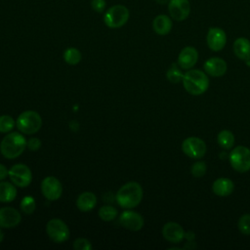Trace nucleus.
<instances>
[{"mask_svg":"<svg viewBox=\"0 0 250 250\" xmlns=\"http://www.w3.org/2000/svg\"><path fill=\"white\" fill-rule=\"evenodd\" d=\"M143 195V188L139 183L128 182L117 190L115 199L120 207L124 209H132L141 203Z\"/></svg>","mask_w":250,"mask_h":250,"instance_id":"f257e3e1","label":"nucleus"},{"mask_svg":"<svg viewBox=\"0 0 250 250\" xmlns=\"http://www.w3.org/2000/svg\"><path fill=\"white\" fill-rule=\"evenodd\" d=\"M27 141L18 132L7 133L0 143V152L7 159L19 157L26 148Z\"/></svg>","mask_w":250,"mask_h":250,"instance_id":"f03ea898","label":"nucleus"},{"mask_svg":"<svg viewBox=\"0 0 250 250\" xmlns=\"http://www.w3.org/2000/svg\"><path fill=\"white\" fill-rule=\"evenodd\" d=\"M182 82L186 91L193 96H199L205 93L209 87L208 76L199 69H188L184 73Z\"/></svg>","mask_w":250,"mask_h":250,"instance_id":"7ed1b4c3","label":"nucleus"},{"mask_svg":"<svg viewBox=\"0 0 250 250\" xmlns=\"http://www.w3.org/2000/svg\"><path fill=\"white\" fill-rule=\"evenodd\" d=\"M42 123V117L35 110H25L21 112L16 120L17 128L20 132L26 135L37 133L41 129Z\"/></svg>","mask_w":250,"mask_h":250,"instance_id":"20e7f679","label":"nucleus"},{"mask_svg":"<svg viewBox=\"0 0 250 250\" xmlns=\"http://www.w3.org/2000/svg\"><path fill=\"white\" fill-rule=\"evenodd\" d=\"M130 18L129 9L121 4L108 8L104 15V22L109 28H120L127 23Z\"/></svg>","mask_w":250,"mask_h":250,"instance_id":"39448f33","label":"nucleus"},{"mask_svg":"<svg viewBox=\"0 0 250 250\" xmlns=\"http://www.w3.org/2000/svg\"><path fill=\"white\" fill-rule=\"evenodd\" d=\"M229 163L236 172L245 173L250 170V148L238 146L229 153Z\"/></svg>","mask_w":250,"mask_h":250,"instance_id":"423d86ee","label":"nucleus"},{"mask_svg":"<svg viewBox=\"0 0 250 250\" xmlns=\"http://www.w3.org/2000/svg\"><path fill=\"white\" fill-rule=\"evenodd\" d=\"M46 232L49 238L56 243H62L69 238L70 231L67 225L61 219L54 218L48 221Z\"/></svg>","mask_w":250,"mask_h":250,"instance_id":"0eeeda50","label":"nucleus"},{"mask_svg":"<svg viewBox=\"0 0 250 250\" xmlns=\"http://www.w3.org/2000/svg\"><path fill=\"white\" fill-rule=\"evenodd\" d=\"M8 177L17 188H25L29 186L32 181V173L30 168L22 163L13 165L9 169Z\"/></svg>","mask_w":250,"mask_h":250,"instance_id":"6e6552de","label":"nucleus"},{"mask_svg":"<svg viewBox=\"0 0 250 250\" xmlns=\"http://www.w3.org/2000/svg\"><path fill=\"white\" fill-rule=\"evenodd\" d=\"M183 152L193 159H200L206 153V144L197 137H188L182 143Z\"/></svg>","mask_w":250,"mask_h":250,"instance_id":"1a4fd4ad","label":"nucleus"},{"mask_svg":"<svg viewBox=\"0 0 250 250\" xmlns=\"http://www.w3.org/2000/svg\"><path fill=\"white\" fill-rule=\"evenodd\" d=\"M41 192L49 201L58 200L62 193V183L54 176H47L41 182Z\"/></svg>","mask_w":250,"mask_h":250,"instance_id":"9d476101","label":"nucleus"},{"mask_svg":"<svg viewBox=\"0 0 250 250\" xmlns=\"http://www.w3.org/2000/svg\"><path fill=\"white\" fill-rule=\"evenodd\" d=\"M169 16L176 21H186L190 14L189 0H169L167 3Z\"/></svg>","mask_w":250,"mask_h":250,"instance_id":"9b49d317","label":"nucleus"},{"mask_svg":"<svg viewBox=\"0 0 250 250\" xmlns=\"http://www.w3.org/2000/svg\"><path fill=\"white\" fill-rule=\"evenodd\" d=\"M119 223L126 229L131 231H138L143 229L145 221L140 213L131 209H126L120 214Z\"/></svg>","mask_w":250,"mask_h":250,"instance_id":"f8f14e48","label":"nucleus"},{"mask_svg":"<svg viewBox=\"0 0 250 250\" xmlns=\"http://www.w3.org/2000/svg\"><path fill=\"white\" fill-rule=\"evenodd\" d=\"M207 46L213 52H219L223 50L227 44L226 31L218 26H212L208 29L206 35Z\"/></svg>","mask_w":250,"mask_h":250,"instance_id":"ddd939ff","label":"nucleus"},{"mask_svg":"<svg viewBox=\"0 0 250 250\" xmlns=\"http://www.w3.org/2000/svg\"><path fill=\"white\" fill-rule=\"evenodd\" d=\"M21 221V213L14 207L4 206L0 208V228L12 229Z\"/></svg>","mask_w":250,"mask_h":250,"instance_id":"4468645a","label":"nucleus"},{"mask_svg":"<svg viewBox=\"0 0 250 250\" xmlns=\"http://www.w3.org/2000/svg\"><path fill=\"white\" fill-rule=\"evenodd\" d=\"M198 60V52L192 46H187L183 48L178 56V65L182 69L192 68Z\"/></svg>","mask_w":250,"mask_h":250,"instance_id":"2eb2a0df","label":"nucleus"},{"mask_svg":"<svg viewBox=\"0 0 250 250\" xmlns=\"http://www.w3.org/2000/svg\"><path fill=\"white\" fill-rule=\"evenodd\" d=\"M162 235L171 243H180L185 238L186 233L181 225L175 222H169L163 226Z\"/></svg>","mask_w":250,"mask_h":250,"instance_id":"dca6fc26","label":"nucleus"},{"mask_svg":"<svg viewBox=\"0 0 250 250\" xmlns=\"http://www.w3.org/2000/svg\"><path fill=\"white\" fill-rule=\"evenodd\" d=\"M203 68L205 73L212 77H221L223 76L228 69V65L225 60L218 57H213L208 59L204 64Z\"/></svg>","mask_w":250,"mask_h":250,"instance_id":"f3484780","label":"nucleus"},{"mask_svg":"<svg viewBox=\"0 0 250 250\" xmlns=\"http://www.w3.org/2000/svg\"><path fill=\"white\" fill-rule=\"evenodd\" d=\"M173 27V21L170 16L161 14L156 16L152 21V28L158 35H167Z\"/></svg>","mask_w":250,"mask_h":250,"instance_id":"a211bd4d","label":"nucleus"},{"mask_svg":"<svg viewBox=\"0 0 250 250\" xmlns=\"http://www.w3.org/2000/svg\"><path fill=\"white\" fill-rule=\"evenodd\" d=\"M234 189L233 182L229 178H219L214 181L212 185L213 192L221 197L229 196Z\"/></svg>","mask_w":250,"mask_h":250,"instance_id":"6ab92c4d","label":"nucleus"},{"mask_svg":"<svg viewBox=\"0 0 250 250\" xmlns=\"http://www.w3.org/2000/svg\"><path fill=\"white\" fill-rule=\"evenodd\" d=\"M97 196L92 191L81 192L76 199V206L81 212H89L97 205Z\"/></svg>","mask_w":250,"mask_h":250,"instance_id":"aec40b11","label":"nucleus"},{"mask_svg":"<svg viewBox=\"0 0 250 250\" xmlns=\"http://www.w3.org/2000/svg\"><path fill=\"white\" fill-rule=\"evenodd\" d=\"M233 53L234 55L243 61L250 59V40L246 37H238L233 42Z\"/></svg>","mask_w":250,"mask_h":250,"instance_id":"412c9836","label":"nucleus"},{"mask_svg":"<svg viewBox=\"0 0 250 250\" xmlns=\"http://www.w3.org/2000/svg\"><path fill=\"white\" fill-rule=\"evenodd\" d=\"M17 187L12 182L0 181V202H12L17 197Z\"/></svg>","mask_w":250,"mask_h":250,"instance_id":"4be33fe9","label":"nucleus"},{"mask_svg":"<svg viewBox=\"0 0 250 250\" xmlns=\"http://www.w3.org/2000/svg\"><path fill=\"white\" fill-rule=\"evenodd\" d=\"M219 146L224 149H229L234 145V136L229 130H222L217 136Z\"/></svg>","mask_w":250,"mask_h":250,"instance_id":"5701e85b","label":"nucleus"},{"mask_svg":"<svg viewBox=\"0 0 250 250\" xmlns=\"http://www.w3.org/2000/svg\"><path fill=\"white\" fill-rule=\"evenodd\" d=\"M82 59L81 52L74 47H69L63 52V60L66 63L70 65H76L80 62Z\"/></svg>","mask_w":250,"mask_h":250,"instance_id":"b1692460","label":"nucleus"},{"mask_svg":"<svg viewBox=\"0 0 250 250\" xmlns=\"http://www.w3.org/2000/svg\"><path fill=\"white\" fill-rule=\"evenodd\" d=\"M98 214H99V217L102 221L111 222L117 217L118 211L115 207H113L111 205H104L99 209Z\"/></svg>","mask_w":250,"mask_h":250,"instance_id":"393cba45","label":"nucleus"},{"mask_svg":"<svg viewBox=\"0 0 250 250\" xmlns=\"http://www.w3.org/2000/svg\"><path fill=\"white\" fill-rule=\"evenodd\" d=\"M20 207H21V210L24 214L30 215V214H32L35 211V208H36L35 199L32 196H30V195H26V196H24L21 199Z\"/></svg>","mask_w":250,"mask_h":250,"instance_id":"a878e982","label":"nucleus"},{"mask_svg":"<svg viewBox=\"0 0 250 250\" xmlns=\"http://www.w3.org/2000/svg\"><path fill=\"white\" fill-rule=\"evenodd\" d=\"M16 125V121L11 115H0V133L7 134L13 130Z\"/></svg>","mask_w":250,"mask_h":250,"instance_id":"bb28decb","label":"nucleus"},{"mask_svg":"<svg viewBox=\"0 0 250 250\" xmlns=\"http://www.w3.org/2000/svg\"><path fill=\"white\" fill-rule=\"evenodd\" d=\"M166 77L168 81H170L173 84H177L183 80L184 73L182 70L177 66V64H173L166 72Z\"/></svg>","mask_w":250,"mask_h":250,"instance_id":"cd10ccee","label":"nucleus"},{"mask_svg":"<svg viewBox=\"0 0 250 250\" xmlns=\"http://www.w3.org/2000/svg\"><path fill=\"white\" fill-rule=\"evenodd\" d=\"M239 231L244 235H250V214L242 215L237 223Z\"/></svg>","mask_w":250,"mask_h":250,"instance_id":"c85d7f7f","label":"nucleus"},{"mask_svg":"<svg viewBox=\"0 0 250 250\" xmlns=\"http://www.w3.org/2000/svg\"><path fill=\"white\" fill-rule=\"evenodd\" d=\"M191 175L194 178H201L206 174L207 166L204 161H197L191 166Z\"/></svg>","mask_w":250,"mask_h":250,"instance_id":"c756f323","label":"nucleus"},{"mask_svg":"<svg viewBox=\"0 0 250 250\" xmlns=\"http://www.w3.org/2000/svg\"><path fill=\"white\" fill-rule=\"evenodd\" d=\"M73 248L75 250H92L93 245L90 240L84 237H78L73 242Z\"/></svg>","mask_w":250,"mask_h":250,"instance_id":"7c9ffc66","label":"nucleus"},{"mask_svg":"<svg viewBox=\"0 0 250 250\" xmlns=\"http://www.w3.org/2000/svg\"><path fill=\"white\" fill-rule=\"evenodd\" d=\"M106 6L105 0H92L91 1V7L92 9L97 13H103L104 12Z\"/></svg>","mask_w":250,"mask_h":250,"instance_id":"2f4dec72","label":"nucleus"},{"mask_svg":"<svg viewBox=\"0 0 250 250\" xmlns=\"http://www.w3.org/2000/svg\"><path fill=\"white\" fill-rule=\"evenodd\" d=\"M27 147L29 150L31 151H36L40 148L41 146V141L38 138H30L29 140H27V144H26Z\"/></svg>","mask_w":250,"mask_h":250,"instance_id":"473e14b6","label":"nucleus"},{"mask_svg":"<svg viewBox=\"0 0 250 250\" xmlns=\"http://www.w3.org/2000/svg\"><path fill=\"white\" fill-rule=\"evenodd\" d=\"M9 176V170L5 165L0 163V181L5 180Z\"/></svg>","mask_w":250,"mask_h":250,"instance_id":"72a5a7b5","label":"nucleus"},{"mask_svg":"<svg viewBox=\"0 0 250 250\" xmlns=\"http://www.w3.org/2000/svg\"><path fill=\"white\" fill-rule=\"evenodd\" d=\"M3 239H4V232L2 230V228H0V243L2 242Z\"/></svg>","mask_w":250,"mask_h":250,"instance_id":"f704fd0d","label":"nucleus"},{"mask_svg":"<svg viewBox=\"0 0 250 250\" xmlns=\"http://www.w3.org/2000/svg\"><path fill=\"white\" fill-rule=\"evenodd\" d=\"M157 3H159V4H164V3H168V1L169 0H155Z\"/></svg>","mask_w":250,"mask_h":250,"instance_id":"c9c22d12","label":"nucleus"}]
</instances>
